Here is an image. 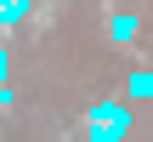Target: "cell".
<instances>
[{
    "instance_id": "6da1fadb",
    "label": "cell",
    "mask_w": 153,
    "mask_h": 142,
    "mask_svg": "<svg viewBox=\"0 0 153 142\" xmlns=\"http://www.w3.org/2000/svg\"><path fill=\"white\" fill-rule=\"evenodd\" d=\"M125 131H131V108L125 102H97L85 114V137L91 142H119Z\"/></svg>"
},
{
    "instance_id": "7a4b0ae2",
    "label": "cell",
    "mask_w": 153,
    "mask_h": 142,
    "mask_svg": "<svg viewBox=\"0 0 153 142\" xmlns=\"http://www.w3.org/2000/svg\"><path fill=\"white\" fill-rule=\"evenodd\" d=\"M125 91H131V97H153V74H148V68H131Z\"/></svg>"
},
{
    "instance_id": "3957f363",
    "label": "cell",
    "mask_w": 153,
    "mask_h": 142,
    "mask_svg": "<svg viewBox=\"0 0 153 142\" xmlns=\"http://www.w3.org/2000/svg\"><path fill=\"white\" fill-rule=\"evenodd\" d=\"M131 34H136V17H125V11H119V17L108 23V40H119V46H125Z\"/></svg>"
},
{
    "instance_id": "277c9868",
    "label": "cell",
    "mask_w": 153,
    "mask_h": 142,
    "mask_svg": "<svg viewBox=\"0 0 153 142\" xmlns=\"http://www.w3.org/2000/svg\"><path fill=\"white\" fill-rule=\"evenodd\" d=\"M28 6H34V0H0V23H17V17H28Z\"/></svg>"
},
{
    "instance_id": "5b68a950",
    "label": "cell",
    "mask_w": 153,
    "mask_h": 142,
    "mask_svg": "<svg viewBox=\"0 0 153 142\" xmlns=\"http://www.w3.org/2000/svg\"><path fill=\"white\" fill-rule=\"evenodd\" d=\"M6 68H11V57H6V46H0V80H6Z\"/></svg>"
}]
</instances>
